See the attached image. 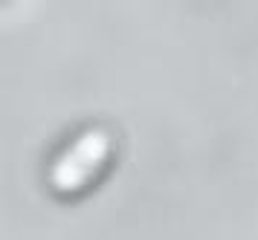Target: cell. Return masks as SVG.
I'll use <instances>...</instances> for the list:
<instances>
[{
  "label": "cell",
  "instance_id": "cell-1",
  "mask_svg": "<svg viewBox=\"0 0 258 240\" xmlns=\"http://www.w3.org/2000/svg\"><path fill=\"white\" fill-rule=\"evenodd\" d=\"M116 159V139L107 127H84L52 156L47 185L55 197H82L105 180Z\"/></svg>",
  "mask_w": 258,
  "mask_h": 240
}]
</instances>
